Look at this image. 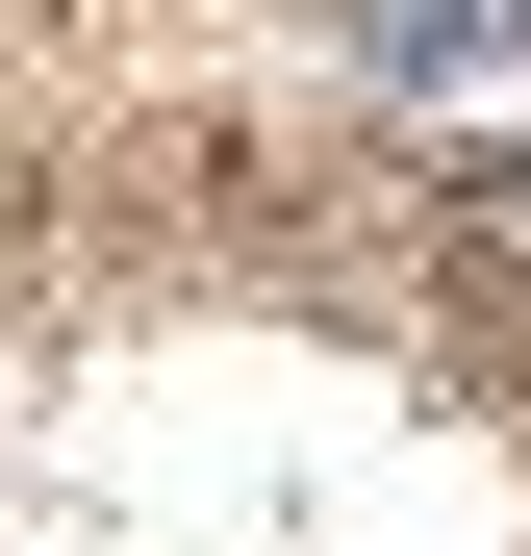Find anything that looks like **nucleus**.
<instances>
[]
</instances>
